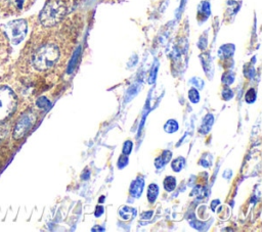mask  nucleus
Masks as SVG:
<instances>
[{
  "label": "nucleus",
  "mask_w": 262,
  "mask_h": 232,
  "mask_svg": "<svg viewBox=\"0 0 262 232\" xmlns=\"http://www.w3.org/2000/svg\"><path fill=\"white\" fill-rule=\"evenodd\" d=\"M223 96H224V98H225V96L226 95H229V97L231 98V96H232V91L231 90H229V89H225V90H223Z\"/></svg>",
  "instance_id": "nucleus-19"
},
{
  "label": "nucleus",
  "mask_w": 262,
  "mask_h": 232,
  "mask_svg": "<svg viewBox=\"0 0 262 232\" xmlns=\"http://www.w3.org/2000/svg\"><path fill=\"white\" fill-rule=\"evenodd\" d=\"M188 98H189V100H190L192 103L199 102L200 96H199L198 90L194 89V88H191V89L188 91Z\"/></svg>",
  "instance_id": "nucleus-13"
},
{
  "label": "nucleus",
  "mask_w": 262,
  "mask_h": 232,
  "mask_svg": "<svg viewBox=\"0 0 262 232\" xmlns=\"http://www.w3.org/2000/svg\"><path fill=\"white\" fill-rule=\"evenodd\" d=\"M35 121H36V115L34 112L27 111L23 113L17 120L13 129L14 139L23 138L29 132V130L33 127Z\"/></svg>",
  "instance_id": "nucleus-5"
},
{
  "label": "nucleus",
  "mask_w": 262,
  "mask_h": 232,
  "mask_svg": "<svg viewBox=\"0 0 262 232\" xmlns=\"http://www.w3.org/2000/svg\"><path fill=\"white\" fill-rule=\"evenodd\" d=\"M178 129V124L175 120H169L165 125H164V130L167 133H173L175 131H177Z\"/></svg>",
  "instance_id": "nucleus-10"
},
{
  "label": "nucleus",
  "mask_w": 262,
  "mask_h": 232,
  "mask_svg": "<svg viewBox=\"0 0 262 232\" xmlns=\"http://www.w3.org/2000/svg\"><path fill=\"white\" fill-rule=\"evenodd\" d=\"M184 166V158L182 156H178L177 158H175L172 163H171V167L175 172H179L181 171V169Z\"/></svg>",
  "instance_id": "nucleus-11"
},
{
  "label": "nucleus",
  "mask_w": 262,
  "mask_h": 232,
  "mask_svg": "<svg viewBox=\"0 0 262 232\" xmlns=\"http://www.w3.org/2000/svg\"><path fill=\"white\" fill-rule=\"evenodd\" d=\"M36 104H37L38 107L44 108V109H48V108L50 107V105H51L50 101H49L45 96L39 97V98L37 99V101H36Z\"/></svg>",
  "instance_id": "nucleus-12"
},
{
  "label": "nucleus",
  "mask_w": 262,
  "mask_h": 232,
  "mask_svg": "<svg viewBox=\"0 0 262 232\" xmlns=\"http://www.w3.org/2000/svg\"><path fill=\"white\" fill-rule=\"evenodd\" d=\"M255 90L254 89H250L247 93H246V96H245V100L248 102V103H252L255 101Z\"/></svg>",
  "instance_id": "nucleus-14"
},
{
  "label": "nucleus",
  "mask_w": 262,
  "mask_h": 232,
  "mask_svg": "<svg viewBox=\"0 0 262 232\" xmlns=\"http://www.w3.org/2000/svg\"><path fill=\"white\" fill-rule=\"evenodd\" d=\"M103 213V207L102 206H97L96 212H95V217H99Z\"/></svg>",
  "instance_id": "nucleus-18"
},
{
  "label": "nucleus",
  "mask_w": 262,
  "mask_h": 232,
  "mask_svg": "<svg viewBox=\"0 0 262 232\" xmlns=\"http://www.w3.org/2000/svg\"><path fill=\"white\" fill-rule=\"evenodd\" d=\"M131 150H132V142L131 141H126L125 143H124V146H123V153L124 154H129L130 152H131Z\"/></svg>",
  "instance_id": "nucleus-15"
},
{
  "label": "nucleus",
  "mask_w": 262,
  "mask_h": 232,
  "mask_svg": "<svg viewBox=\"0 0 262 232\" xmlns=\"http://www.w3.org/2000/svg\"><path fill=\"white\" fill-rule=\"evenodd\" d=\"M17 97L7 86L0 87V122L8 118L16 108Z\"/></svg>",
  "instance_id": "nucleus-3"
},
{
  "label": "nucleus",
  "mask_w": 262,
  "mask_h": 232,
  "mask_svg": "<svg viewBox=\"0 0 262 232\" xmlns=\"http://www.w3.org/2000/svg\"><path fill=\"white\" fill-rule=\"evenodd\" d=\"M119 215L122 218V220L128 221V220H132L135 216H136V210L131 207V206H123L120 208L119 211Z\"/></svg>",
  "instance_id": "nucleus-7"
},
{
  "label": "nucleus",
  "mask_w": 262,
  "mask_h": 232,
  "mask_svg": "<svg viewBox=\"0 0 262 232\" xmlns=\"http://www.w3.org/2000/svg\"><path fill=\"white\" fill-rule=\"evenodd\" d=\"M165 164H166V161H165V159H164V157H163L162 155H160L159 157H157L156 160H155V166H156V168H158V169H160V168H162L163 166H165Z\"/></svg>",
  "instance_id": "nucleus-17"
},
{
  "label": "nucleus",
  "mask_w": 262,
  "mask_h": 232,
  "mask_svg": "<svg viewBox=\"0 0 262 232\" xmlns=\"http://www.w3.org/2000/svg\"><path fill=\"white\" fill-rule=\"evenodd\" d=\"M59 58V49L55 44H44L39 47L32 56V63L38 71H46L52 67Z\"/></svg>",
  "instance_id": "nucleus-1"
},
{
  "label": "nucleus",
  "mask_w": 262,
  "mask_h": 232,
  "mask_svg": "<svg viewBox=\"0 0 262 232\" xmlns=\"http://www.w3.org/2000/svg\"><path fill=\"white\" fill-rule=\"evenodd\" d=\"M67 10L63 0H49L40 12V21L44 27L55 26L64 17Z\"/></svg>",
  "instance_id": "nucleus-2"
},
{
  "label": "nucleus",
  "mask_w": 262,
  "mask_h": 232,
  "mask_svg": "<svg viewBox=\"0 0 262 232\" xmlns=\"http://www.w3.org/2000/svg\"><path fill=\"white\" fill-rule=\"evenodd\" d=\"M163 185H164V188L166 189V191H172L175 189V186H176V180L174 177L172 176H168L165 178V180L163 181Z\"/></svg>",
  "instance_id": "nucleus-9"
},
{
  "label": "nucleus",
  "mask_w": 262,
  "mask_h": 232,
  "mask_svg": "<svg viewBox=\"0 0 262 232\" xmlns=\"http://www.w3.org/2000/svg\"><path fill=\"white\" fill-rule=\"evenodd\" d=\"M159 194V187L157 184H150L147 189V198L150 202H154L157 199Z\"/></svg>",
  "instance_id": "nucleus-8"
},
{
  "label": "nucleus",
  "mask_w": 262,
  "mask_h": 232,
  "mask_svg": "<svg viewBox=\"0 0 262 232\" xmlns=\"http://www.w3.org/2000/svg\"><path fill=\"white\" fill-rule=\"evenodd\" d=\"M27 31L28 25L25 19H15L5 26V33L13 45L20 43L25 39Z\"/></svg>",
  "instance_id": "nucleus-4"
},
{
  "label": "nucleus",
  "mask_w": 262,
  "mask_h": 232,
  "mask_svg": "<svg viewBox=\"0 0 262 232\" xmlns=\"http://www.w3.org/2000/svg\"><path fill=\"white\" fill-rule=\"evenodd\" d=\"M143 185H144V181H143L142 178H137L136 180H134L131 184V187H130L131 195L134 196V197H139L141 192H142Z\"/></svg>",
  "instance_id": "nucleus-6"
},
{
  "label": "nucleus",
  "mask_w": 262,
  "mask_h": 232,
  "mask_svg": "<svg viewBox=\"0 0 262 232\" xmlns=\"http://www.w3.org/2000/svg\"><path fill=\"white\" fill-rule=\"evenodd\" d=\"M6 3H9V4H12L14 7L16 8H21L23 6V3L25 0H4Z\"/></svg>",
  "instance_id": "nucleus-16"
}]
</instances>
